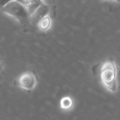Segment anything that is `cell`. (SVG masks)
<instances>
[{
	"instance_id": "1",
	"label": "cell",
	"mask_w": 120,
	"mask_h": 120,
	"mask_svg": "<svg viewBox=\"0 0 120 120\" xmlns=\"http://www.w3.org/2000/svg\"><path fill=\"white\" fill-rule=\"evenodd\" d=\"M98 69L100 81L103 86L111 92L117 89V70L116 64L112 60H106L99 65Z\"/></svg>"
},
{
	"instance_id": "2",
	"label": "cell",
	"mask_w": 120,
	"mask_h": 120,
	"mask_svg": "<svg viewBox=\"0 0 120 120\" xmlns=\"http://www.w3.org/2000/svg\"><path fill=\"white\" fill-rule=\"evenodd\" d=\"M6 14L14 18L20 23L23 24L30 21V13L26 6L17 0H12L2 8Z\"/></svg>"
},
{
	"instance_id": "3",
	"label": "cell",
	"mask_w": 120,
	"mask_h": 120,
	"mask_svg": "<svg viewBox=\"0 0 120 120\" xmlns=\"http://www.w3.org/2000/svg\"><path fill=\"white\" fill-rule=\"evenodd\" d=\"M37 80L32 72H25L18 79V85L21 88L26 91H32L37 86Z\"/></svg>"
},
{
	"instance_id": "4",
	"label": "cell",
	"mask_w": 120,
	"mask_h": 120,
	"mask_svg": "<svg viewBox=\"0 0 120 120\" xmlns=\"http://www.w3.org/2000/svg\"><path fill=\"white\" fill-rule=\"evenodd\" d=\"M49 13V6L45 3H42L30 16V21L33 24H38L39 21Z\"/></svg>"
},
{
	"instance_id": "5",
	"label": "cell",
	"mask_w": 120,
	"mask_h": 120,
	"mask_svg": "<svg viewBox=\"0 0 120 120\" xmlns=\"http://www.w3.org/2000/svg\"><path fill=\"white\" fill-rule=\"evenodd\" d=\"M23 4L26 6L30 15L43 3L42 0H22Z\"/></svg>"
},
{
	"instance_id": "6",
	"label": "cell",
	"mask_w": 120,
	"mask_h": 120,
	"mask_svg": "<svg viewBox=\"0 0 120 120\" xmlns=\"http://www.w3.org/2000/svg\"><path fill=\"white\" fill-rule=\"evenodd\" d=\"M38 27L40 30L41 31H47L51 25V18L47 15L44 17H43L38 23Z\"/></svg>"
},
{
	"instance_id": "7",
	"label": "cell",
	"mask_w": 120,
	"mask_h": 120,
	"mask_svg": "<svg viewBox=\"0 0 120 120\" xmlns=\"http://www.w3.org/2000/svg\"><path fill=\"white\" fill-rule=\"evenodd\" d=\"M60 107L62 110H70L73 107V100L70 97L66 96L63 98L60 102Z\"/></svg>"
},
{
	"instance_id": "8",
	"label": "cell",
	"mask_w": 120,
	"mask_h": 120,
	"mask_svg": "<svg viewBox=\"0 0 120 120\" xmlns=\"http://www.w3.org/2000/svg\"><path fill=\"white\" fill-rule=\"evenodd\" d=\"M11 1H12V0H0V8H2L4 6H6Z\"/></svg>"
},
{
	"instance_id": "9",
	"label": "cell",
	"mask_w": 120,
	"mask_h": 120,
	"mask_svg": "<svg viewBox=\"0 0 120 120\" xmlns=\"http://www.w3.org/2000/svg\"><path fill=\"white\" fill-rule=\"evenodd\" d=\"M3 68H4V66H3V64H2V63L0 62V73L2 71V70H3Z\"/></svg>"
},
{
	"instance_id": "10",
	"label": "cell",
	"mask_w": 120,
	"mask_h": 120,
	"mask_svg": "<svg viewBox=\"0 0 120 120\" xmlns=\"http://www.w3.org/2000/svg\"><path fill=\"white\" fill-rule=\"evenodd\" d=\"M17 1H20V2H22V3L23 4V1H22V0H17Z\"/></svg>"
},
{
	"instance_id": "11",
	"label": "cell",
	"mask_w": 120,
	"mask_h": 120,
	"mask_svg": "<svg viewBox=\"0 0 120 120\" xmlns=\"http://www.w3.org/2000/svg\"><path fill=\"white\" fill-rule=\"evenodd\" d=\"M113 1H120V0H113Z\"/></svg>"
}]
</instances>
